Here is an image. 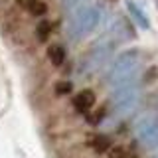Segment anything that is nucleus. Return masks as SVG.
<instances>
[{"instance_id":"f257e3e1","label":"nucleus","mask_w":158,"mask_h":158,"mask_svg":"<svg viewBox=\"0 0 158 158\" xmlns=\"http://www.w3.org/2000/svg\"><path fill=\"white\" fill-rule=\"evenodd\" d=\"M99 20H101V10L97 6H81L71 18H69L67 36L71 40H83L97 28Z\"/></svg>"},{"instance_id":"f03ea898","label":"nucleus","mask_w":158,"mask_h":158,"mask_svg":"<svg viewBox=\"0 0 158 158\" xmlns=\"http://www.w3.org/2000/svg\"><path fill=\"white\" fill-rule=\"evenodd\" d=\"M138 67H140V52H138V49H128V52L121 53V56L113 61V65L107 73V81L111 83V85L128 83V79L136 73Z\"/></svg>"},{"instance_id":"7ed1b4c3","label":"nucleus","mask_w":158,"mask_h":158,"mask_svg":"<svg viewBox=\"0 0 158 158\" xmlns=\"http://www.w3.org/2000/svg\"><path fill=\"white\" fill-rule=\"evenodd\" d=\"M138 97H140V93H138L136 83H125L123 87H118L117 91L113 93V97H111V103H113V107H115V113L117 115H127V113H131L132 109L136 107Z\"/></svg>"},{"instance_id":"20e7f679","label":"nucleus","mask_w":158,"mask_h":158,"mask_svg":"<svg viewBox=\"0 0 158 158\" xmlns=\"http://www.w3.org/2000/svg\"><path fill=\"white\" fill-rule=\"evenodd\" d=\"M113 48H115L113 44H99L97 48H93L91 52H89V56L85 57V61H83V73L97 71V69L101 67L109 57H111Z\"/></svg>"},{"instance_id":"39448f33","label":"nucleus","mask_w":158,"mask_h":158,"mask_svg":"<svg viewBox=\"0 0 158 158\" xmlns=\"http://www.w3.org/2000/svg\"><path fill=\"white\" fill-rule=\"evenodd\" d=\"M136 138L144 148H156L158 146V117L142 121L136 128Z\"/></svg>"},{"instance_id":"423d86ee","label":"nucleus","mask_w":158,"mask_h":158,"mask_svg":"<svg viewBox=\"0 0 158 158\" xmlns=\"http://www.w3.org/2000/svg\"><path fill=\"white\" fill-rule=\"evenodd\" d=\"M93 103H95V93H93L91 89H83V91L73 99V107H75L79 113H85L87 109H91Z\"/></svg>"},{"instance_id":"0eeeda50","label":"nucleus","mask_w":158,"mask_h":158,"mask_svg":"<svg viewBox=\"0 0 158 158\" xmlns=\"http://www.w3.org/2000/svg\"><path fill=\"white\" fill-rule=\"evenodd\" d=\"M127 10H128V14H131V18L136 22V26H140V28H144V30L150 28V22H148V18L144 16V12H142V10L138 8L135 2H127Z\"/></svg>"},{"instance_id":"6e6552de","label":"nucleus","mask_w":158,"mask_h":158,"mask_svg":"<svg viewBox=\"0 0 158 158\" xmlns=\"http://www.w3.org/2000/svg\"><path fill=\"white\" fill-rule=\"evenodd\" d=\"M20 4H22L30 14H34V16H44V14L48 12V6L42 0H20Z\"/></svg>"},{"instance_id":"1a4fd4ad","label":"nucleus","mask_w":158,"mask_h":158,"mask_svg":"<svg viewBox=\"0 0 158 158\" xmlns=\"http://www.w3.org/2000/svg\"><path fill=\"white\" fill-rule=\"evenodd\" d=\"M48 57H49V61H52L56 67H59L63 61H65V48L59 46V44H56V46H49Z\"/></svg>"},{"instance_id":"9d476101","label":"nucleus","mask_w":158,"mask_h":158,"mask_svg":"<svg viewBox=\"0 0 158 158\" xmlns=\"http://www.w3.org/2000/svg\"><path fill=\"white\" fill-rule=\"evenodd\" d=\"M93 150L97 152V154H105V152H109V148H111V140H109L107 136H103V135H99L93 138Z\"/></svg>"},{"instance_id":"9b49d317","label":"nucleus","mask_w":158,"mask_h":158,"mask_svg":"<svg viewBox=\"0 0 158 158\" xmlns=\"http://www.w3.org/2000/svg\"><path fill=\"white\" fill-rule=\"evenodd\" d=\"M49 30H52V26H49V22H46V20H42V22L36 26V36H38L40 42H48Z\"/></svg>"},{"instance_id":"f8f14e48","label":"nucleus","mask_w":158,"mask_h":158,"mask_svg":"<svg viewBox=\"0 0 158 158\" xmlns=\"http://www.w3.org/2000/svg\"><path fill=\"white\" fill-rule=\"evenodd\" d=\"M127 150L123 146H113V148H109V158H127Z\"/></svg>"},{"instance_id":"ddd939ff","label":"nucleus","mask_w":158,"mask_h":158,"mask_svg":"<svg viewBox=\"0 0 158 158\" xmlns=\"http://www.w3.org/2000/svg\"><path fill=\"white\" fill-rule=\"evenodd\" d=\"M56 93L57 95H67V93H71V83L69 81H59L56 85Z\"/></svg>"},{"instance_id":"4468645a","label":"nucleus","mask_w":158,"mask_h":158,"mask_svg":"<svg viewBox=\"0 0 158 158\" xmlns=\"http://www.w3.org/2000/svg\"><path fill=\"white\" fill-rule=\"evenodd\" d=\"M156 75H158V69H156V67H150V69L146 71V75H144V81H146V83L154 81V79H156Z\"/></svg>"},{"instance_id":"2eb2a0df","label":"nucleus","mask_w":158,"mask_h":158,"mask_svg":"<svg viewBox=\"0 0 158 158\" xmlns=\"http://www.w3.org/2000/svg\"><path fill=\"white\" fill-rule=\"evenodd\" d=\"M61 4H63V8H73L77 4H81V0H61Z\"/></svg>"},{"instance_id":"dca6fc26","label":"nucleus","mask_w":158,"mask_h":158,"mask_svg":"<svg viewBox=\"0 0 158 158\" xmlns=\"http://www.w3.org/2000/svg\"><path fill=\"white\" fill-rule=\"evenodd\" d=\"M152 158H158V154H156V156H152Z\"/></svg>"}]
</instances>
